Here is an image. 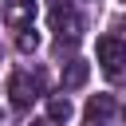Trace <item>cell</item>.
<instances>
[{
	"instance_id": "1",
	"label": "cell",
	"mask_w": 126,
	"mask_h": 126,
	"mask_svg": "<svg viewBox=\"0 0 126 126\" xmlns=\"http://www.w3.org/2000/svg\"><path fill=\"white\" fill-rule=\"evenodd\" d=\"M94 55H98V63H102V71H106L110 79L126 71V39H122V35H98Z\"/></svg>"
},
{
	"instance_id": "2",
	"label": "cell",
	"mask_w": 126,
	"mask_h": 126,
	"mask_svg": "<svg viewBox=\"0 0 126 126\" xmlns=\"http://www.w3.org/2000/svg\"><path fill=\"white\" fill-rule=\"evenodd\" d=\"M118 114H122V102L114 94H91L83 110V126H114Z\"/></svg>"
},
{
	"instance_id": "3",
	"label": "cell",
	"mask_w": 126,
	"mask_h": 126,
	"mask_svg": "<svg viewBox=\"0 0 126 126\" xmlns=\"http://www.w3.org/2000/svg\"><path fill=\"white\" fill-rule=\"evenodd\" d=\"M51 28H55L59 43H63V39H67V43H75V39H79L83 20L75 16V4H71V0H55V4H51Z\"/></svg>"
},
{
	"instance_id": "4",
	"label": "cell",
	"mask_w": 126,
	"mask_h": 126,
	"mask_svg": "<svg viewBox=\"0 0 126 126\" xmlns=\"http://www.w3.org/2000/svg\"><path fill=\"white\" fill-rule=\"evenodd\" d=\"M8 94H12V106H16V110L32 106V102L39 98V75H28V71H16V75L8 79Z\"/></svg>"
},
{
	"instance_id": "5",
	"label": "cell",
	"mask_w": 126,
	"mask_h": 126,
	"mask_svg": "<svg viewBox=\"0 0 126 126\" xmlns=\"http://www.w3.org/2000/svg\"><path fill=\"white\" fill-rule=\"evenodd\" d=\"M32 16H35V0H8L4 4V24L12 28H32Z\"/></svg>"
},
{
	"instance_id": "6",
	"label": "cell",
	"mask_w": 126,
	"mask_h": 126,
	"mask_svg": "<svg viewBox=\"0 0 126 126\" xmlns=\"http://www.w3.org/2000/svg\"><path fill=\"white\" fill-rule=\"evenodd\" d=\"M87 75H91V67H87L83 59H71V63L63 67V91H79V87L87 83Z\"/></svg>"
},
{
	"instance_id": "7",
	"label": "cell",
	"mask_w": 126,
	"mask_h": 126,
	"mask_svg": "<svg viewBox=\"0 0 126 126\" xmlns=\"http://www.w3.org/2000/svg\"><path fill=\"white\" fill-rule=\"evenodd\" d=\"M71 118V98L67 94H51L47 98V122H67Z\"/></svg>"
},
{
	"instance_id": "8",
	"label": "cell",
	"mask_w": 126,
	"mask_h": 126,
	"mask_svg": "<svg viewBox=\"0 0 126 126\" xmlns=\"http://www.w3.org/2000/svg\"><path fill=\"white\" fill-rule=\"evenodd\" d=\"M16 43H20V51H35V47H39V35H35V32H32V28H24V32H20V39H16Z\"/></svg>"
}]
</instances>
